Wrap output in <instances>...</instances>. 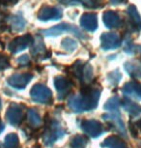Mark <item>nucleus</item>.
I'll list each match as a JSON object with an SVG mask.
<instances>
[{"label": "nucleus", "mask_w": 141, "mask_h": 148, "mask_svg": "<svg viewBox=\"0 0 141 148\" xmlns=\"http://www.w3.org/2000/svg\"><path fill=\"white\" fill-rule=\"evenodd\" d=\"M99 90L95 87H86L81 94L74 96L69 101V106L76 111L90 110L96 108L99 101Z\"/></svg>", "instance_id": "obj_1"}, {"label": "nucleus", "mask_w": 141, "mask_h": 148, "mask_svg": "<svg viewBox=\"0 0 141 148\" xmlns=\"http://www.w3.org/2000/svg\"><path fill=\"white\" fill-rule=\"evenodd\" d=\"M64 32L74 33L76 37L82 38V39H84L86 37L79 29H77L74 25H72V24H69V23H60V24H58V25H55L49 29L44 30L43 34H45L46 36H57V35L62 34V33H64Z\"/></svg>", "instance_id": "obj_2"}, {"label": "nucleus", "mask_w": 141, "mask_h": 148, "mask_svg": "<svg viewBox=\"0 0 141 148\" xmlns=\"http://www.w3.org/2000/svg\"><path fill=\"white\" fill-rule=\"evenodd\" d=\"M31 97L33 101L41 103V104H48L51 100V92L46 85L38 83L35 84L31 89Z\"/></svg>", "instance_id": "obj_3"}, {"label": "nucleus", "mask_w": 141, "mask_h": 148, "mask_svg": "<svg viewBox=\"0 0 141 148\" xmlns=\"http://www.w3.org/2000/svg\"><path fill=\"white\" fill-rule=\"evenodd\" d=\"M63 16V11L59 7H52L45 5L39 10L38 12V18L42 21H57L60 19Z\"/></svg>", "instance_id": "obj_4"}, {"label": "nucleus", "mask_w": 141, "mask_h": 148, "mask_svg": "<svg viewBox=\"0 0 141 148\" xmlns=\"http://www.w3.org/2000/svg\"><path fill=\"white\" fill-rule=\"evenodd\" d=\"M74 75L79 79L85 80L86 82H89L93 79V69L89 64L83 63L80 60L76 61L73 66Z\"/></svg>", "instance_id": "obj_5"}, {"label": "nucleus", "mask_w": 141, "mask_h": 148, "mask_svg": "<svg viewBox=\"0 0 141 148\" xmlns=\"http://www.w3.org/2000/svg\"><path fill=\"white\" fill-rule=\"evenodd\" d=\"M7 121L13 126H18L23 119V110L21 106L18 104H12L6 111Z\"/></svg>", "instance_id": "obj_6"}, {"label": "nucleus", "mask_w": 141, "mask_h": 148, "mask_svg": "<svg viewBox=\"0 0 141 148\" xmlns=\"http://www.w3.org/2000/svg\"><path fill=\"white\" fill-rule=\"evenodd\" d=\"M101 49L108 51V49H115L121 45V39L117 33L114 32H106L101 36Z\"/></svg>", "instance_id": "obj_7"}, {"label": "nucleus", "mask_w": 141, "mask_h": 148, "mask_svg": "<svg viewBox=\"0 0 141 148\" xmlns=\"http://www.w3.org/2000/svg\"><path fill=\"white\" fill-rule=\"evenodd\" d=\"M33 42V37L30 34H26L20 37H18L9 44V51L12 53H18V52L25 49L29 47Z\"/></svg>", "instance_id": "obj_8"}, {"label": "nucleus", "mask_w": 141, "mask_h": 148, "mask_svg": "<svg viewBox=\"0 0 141 148\" xmlns=\"http://www.w3.org/2000/svg\"><path fill=\"white\" fill-rule=\"evenodd\" d=\"M32 75L28 73L24 74H16L8 79V84L16 89H23L32 79Z\"/></svg>", "instance_id": "obj_9"}, {"label": "nucleus", "mask_w": 141, "mask_h": 148, "mask_svg": "<svg viewBox=\"0 0 141 148\" xmlns=\"http://www.w3.org/2000/svg\"><path fill=\"white\" fill-rule=\"evenodd\" d=\"M103 21L104 23L107 28L114 29V28H119L122 26L123 21L122 18H120V16L114 11L107 10L104 13L103 16Z\"/></svg>", "instance_id": "obj_10"}, {"label": "nucleus", "mask_w": 141, "mask_h": 148, "mask_svg": "<svg viewBox=\"0 0 141 148\" xmlns=\"http://www.w3.org/2000/svg\"><path fill=\"white\" fill-rule=\"evenodd\" d=\"M80 25L87 31H95L98 28V16L93 13L83 14L80 18Z\"/></svg>", "instance_id": "obj_11"}, {"label": "nucleus", "mask_w": 141, "mask_h": 148, "mask_svg": "<svg viewBox=\"0 0 141 148\" xmlns=\"http://www.w3.org/2000/svg\"><path fill=\"white\" fill-rule=\"evenodd\" d=\"M82 129L85 133H87L90 136L96 138L101 135L104 132L103 126L99 121H95V120H89V121H84L82 123Z\"/></svg>", "instance_id": "obj_12"}, {"label": "nucleus", "mask_w": 141, "mask_h": 148, "mask_svg": "<svg viewBox=\"0 0 141 148\" xmlns=\"http://www.w3.org/2000/svg\"><path fill=\"white\" fill-rule=\"evenodd\" d=\"M59 3L65 6H76V5H81L85 8L90 9H96L101 7V3L99 0H58Z\"/></svg>", "instance_id": "obj_13"}, {"label": "nucleus", "mask_w": 141, "mask_h": 148, "mask_svg": "<svg viewBox=\"0 0 141 148\" xmlns=\"http://www.w3.org/2000/svg\"><path fill=\"white\" fill-rule=\"evenodd\" d=\"M128 16L131 26L135 28V30H138V31L141 30V16L134 5H129V6Z\"/></svg>", "instance_id": "obj_14"}, {"label": "nucleus", "mask_w": 141, "mask_h": 148, "mask_svg": "<svg viewBox=\"0 0 141 148\" xmlns=\"http://www.w3.org/2000/svg\"><path fill=\"white\" fill-rule=\"evenodd\" d=\"M54 82H55V87H56L58 92H59V94L63 93L64 95H66V93L69 92L72 86L71 80H69L68 79H66L64 77H55Z\"/></svg>", "instance_id": "obj_15"}, {"label": "nucleus", "mask_w": 141, "mask_h": 148, "mask_svg": "<svg viewBox=\"0 0 141 148\" xmlns=\"http://www.w3.org/2000/svg\"><path fill=\"white\" fill-rule=\"evenodd\" d=\"M32 47H31V52L34 56H42V54L46 53V47L44 45V42L43 40L41 39L39 36H37L35 39H33V42H32Z\"/></svg>", "instance_id": "obj_16"}, {"label": "nucleus", "mask_w": 141, "mask_h": 148, "mask_svg": "<svg viewBox=\"0 0 141 148\" xmlns=\"http://www.w3.org/2000/svg\"><path fill=\"white\" fill-rule=\"evenodd\" d=\"M103 146L107 148H128L127 144L117 136H110L103 142Z\"/></svg>", "instance_id": "obj_17"}, {"label": "nucleus", "mask_w": 141, "mask_h": 148, "mask_svg": "<svg viewBox=\"0 0 141 148\" xmlns=\"http://www.w3.org/2000/svg\"><path fill=\"white\" fill-rule=\"evenodd\" d=\"M18 138L16 134H9L6 136L3 143H0V148H18Z\"/></svg>", "instance_id": "obj_18"}, {"label": "nucleus", "mask_w": 141, "mask_h": 148, "mask_svg": "<svg viewBox=\"0 0 141 148\" xmlns=\"http://www.w3.org/2000/svg\"><path fill=\"white\" fill-rule=\"evenodd\" d=\"M126 71L131 75V77H141V65L134 62H128L125 64Z\"/></svg>", "instance_id": "obj_19"}, {"label": "nucleus", "mask_w": 141, "mask_h": 148, "mask_svg": "<svg viewBox=\"0 0 141 148\" xmlns=\"http://www.w3.org/2000/svg\"><path fill=\"white\" fill-rule=\"evenodd\" d=\"M11 27L15 30V31H20L25 26V21L21 16H13L10 19Z\"/></svg>", "instance_id": "obj_20"}, {"label": "nucleus", "mask_w": 141, "mask_h": 148, "mask_svg": "<svg viewBox=\"0 0 141 148\" xmlns=\"http://www.w3.org/2000/svg\"><path fill=\"white\" fill-rule=\"evenodd\" d=\"M27 118H28L29 124L31 125L32 127L36 128L41 125V117L38 114L37 111L35 110H33V108L28 110V112H27Z\"/></svg>", "instance_id": "obj_21"}, {"label": "nucleus", "mask_w": 141, "mask_h": 148, "mask_svg": "<svg viewBox=\"0 0 141 148\" xmlns=\"http://www.w3.org/2000/svg\"><path fill=\"white\" fill-rule=\"evenodd\" d=\"M62 47L67 51H74L77 47V43L72 38H65L62 40Z\"/></svg>", "instance_id": "obj_22"}, {"label": "nucleus", "mask_w": 141, "mask_h": 148, "mask_svg": "<svg viewBox=\"0 0 141 148\" xmlns=\"http://www.w3.org/2000/svg\"><path fill=\"white\" fill-rule=\"evenodd\" d=\"M127 102H128L127 104H124V108H125V110L128 111V112L131 113V115H138V114L141 112V108L139 106L134 105V103H131L129 101H127Z\"/></svg>", "instance_id": "obj_23"}, {"label": "nucleus", "mask_w": 141, "mask_h": 148, "mask_svg": "<svg viewBox=\"0 0 141 148\" xmlns=\"http://www.w3.org/2000/svg\"><path fill=\"white\" fill-rule=\"evenodd\" d=\"M87 143V139L84 136H76L73 140H72V147L73 148H85Z\"/></svg>", "instance_id": "obj_24"}, {"label": "nucleus", "mask_w": 141, "mask_h": 148, "mask_svg": "<svg viewBox=\"0 0 141 148\" xmlns=\"http://www.w3.org/2000/svg\"><path fill=\"white\" fill-rule=\"evenodd\" d=\"M9 67V60L5 55H0V69H6Z\"/></svg>", "instance_id": "obj_25"}, {"label": "nucleus", "mask_w": 141, "mask_h": 148, "mask_svg": "<svg viewBox=\"0 0 141 148\" xmlns=\"http://www.w3.org/2000/svg\"><path fill=\"white\" fill-rule=\"evenodd\" d=\"M29 57L28 55H22V56H20L18 59V63L19 64L20 66H26L29 64Z\"/></svg>", "instance_id": "obj_26"}, {"label": "nucleus", "mask_w": 141, "mask_h": 148, "mask_svg": "<svg viewBox=\"0 0 141 148\" xmlns=\"http://www.w3.org/2000/svg\"><path fill=\"white\" fill-rule=\"evenodd\" d=\"M127 0H110V3L113 5H118V4H122L125 3Z\"/></svg>", "instance_id": "obj_27"}, {"label": "nucleus", "mask_w": 141, "mask_h": 148, "mask_svg": "<svg viewBox=\"0 0 141 148\" xmlns=\"http://www.w3.org/2000/svg\"><path fill=\"white\" fill-rule=\"evenodd\" d=\"M4 123L2 122V120L1 118H0V134H1L2 132H3V130H4Z\"/></svg>", "instance_id": "obj_28"}, {"label": "nucleus", "mask_w": 141, "mask_h": 148, "mask_svg": "<svg viewBox=\"0 0 141 148\" xmlns=\"http://www.w3.org/2000/svg\"><path fill=\"white\" fill-rule=\"evenodd\" d=\"M1 2H3V3H9V2H12L13 0H0Z\"/></svg>", "instance_id": "obj_29"}, {"label": "nucleus", "mask_w": 141, "mask_h": 148, "mask_svg": "<svg viewBox=\"0 0 141 148\" xmlns=\"http://www.w3.org/2000/svg\"><path fill=\"white\" fill-rule=\"evenodd\" d=\"M1 106H2V103H1V99H0V108H1Z\"/></svg>", "instance_id": "obj_30"}, {"label": "nucleus", "mask_w": 141, "mask_h": 148, "mask_svg": "<svg viewBox=\"0 0 141 148\" xmlns=\"http://www.w3.org/2000/svg\"><path fill=\"white\" fill-rule=\"evenodd\" d=\"M138 125L140 126V129H141V121H139V123H138Z\"/></svg>", "instance_id": "obj_31"}]
</instances>
